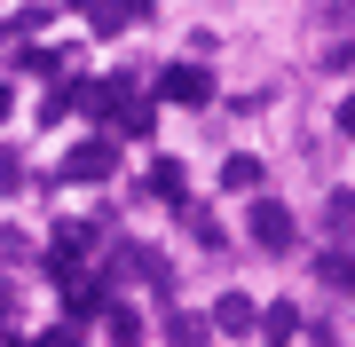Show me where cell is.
I'll return each instance as SVG.
<instances>
[{
  "label": "cell",
  "mask_w": 355,
  "mask_h": 347,
  "mask_svg": "<svg viewBox=\"0 0 355 347\" xmlns=\"http://www.w3.org/2000/svg\"><path fill=\"white\" fill-rule=\"evenodd\" d=\"M87 244H95L87 221H64V229H55V244H48V276H55V284H71L79 269H87Z\"/></svg>",
  "instance_id": "7a4b0ae2"
},
{
  "label": "cell",
  "mask_w": 355,
  "mask_h": 347,
  "mask_svg": "<svg viewBox=\"0 0 355 347\" xmlns=\"http://www.w3.org/2000/svg\"><path fill=\"white\" fill-rule=\"evenodd\" d=\"M119 174V142L111 134H87V142H71V158H64V181H111Z\"/></svg>",
  "instance_id": "6da1fadb"
},
{
  "label": "cell",
  "mask_w": 355,
  "mask_h": 347,
  "mask_svg": "<svg viewBox=\"0 0 355 347\" xmlns=\"http://www.w3.org/2000/svg\"><path fill=\"white\" fill-rule=\"evenodd\" d=\"M245 229H253L261 253H284V244H292V206H277V197H253V221H245Z\"/></svg>",
  "instance_id": "3957f363"
},
{
  "label": "cell",
  "mask_w": 355,
  "mask_h": 347,
  "mask_svg": "<svg viewBox=\"0 0 355 347\" xmlns=\"http://www.w3.org/2000/svg\"><path fill=\"white\" fill-rule=\"evenodd\" d=\"M150 118H158L150 103H127V111L111 118V142H142V134H150Z\"/></svg>",
  "instance_id": "52a82bcc"
},
{
  "label": "cell",
  "mask_w": 355,
  "mask_h": 347,
  "mask_svg": "<svg viewBox=\"0 0 355 347\" xmlns=\"http://www.w3.org/2000/svg\"><path fill=\"white\" fill-rule=\"evenodd\" d=\"M135 16H142V8H87V24H95V32H127Z\"/></svg>",
  "instance_id": "4fadbf2b"
},
{
  "label": "cell",
  "mask_w": 355,
  "mask_h": 347,
  "mask_svg": "<svg viewBox=\"0 0 355 347\" xmlns=\"http://www.w3.org/2000/svg\"><path fill=\"white\" fill-rule=\"evenodd\" d=\"M324 229H340V237L355 229V190H331L324 197Z\"/></svg>",
  "instance_id": "9c48e42d"
},
{
  "label": "cell",
  "mask_w": 355,
  "mask_h": 347,
  "mask_svg": "<svg viewBox=\"0 0 355 347\" xmlns=\"http://www.w3.org/2000/svg\"><path fill=\"white\" fill-rule=\"evenodd\" d=\"M316 276L331 284V292H355V260H347V253H324V260H316Z\"/></svg>",
  "instance_id": "ba28073f"
},
{
  "label": "cell",
  "mask_w": 355,
  "mask_h": 347,
  "mask_svg": "<svg viewBox=\"0 0 355 347\" xmlns=\"http://www.w3.org/2000/svg\"><path fill=\"white\" fill-rule=\"evenodd\" d=\"M214 323H221V332H261V308H253L245 292H221V300H214Z\"/></svg>",
  "instance_id": "5b68a950"
},
{
  "label": "cell",
  "mask_w": 355,
  "mask_h": 347,
  "mask_svg": "<svg viewBox=\"0 0 355 347\" xmlns=\"http://www.w3.org/2000/svg\"><path fill=\"white\" fill-rule=\"evenodd\" d=\"M0 323H16V292H8V276H0Z\"/></svg>",
  "instance_id": "e0dca14e"
},
{
  "label": "cell",
  "mask_w": 355,
  "mask_h": 347,
  "mask_svg": "<svg viewBox=\"0 0 355 347\" xmlns=\"http://www.w3.org/2000/svg\"><path fill=\"white\" fill-rule=\"evenodd\" d=\"M150 190L166 197V206H190V197H182V166H174V158H166V166L150 174Z\"/></svg>",
  "instance_id": "8fae6325"
},
{
  "label": "cell",
  "mask_w": 355,
  "mask_h": 347,
  "mask_svg": "<svg viewBox=\"0 0 355 347\" xmlns=\"http://www.w3.org/2000/svg\"><path fill=\"white\" fill-rule=\"evenodd\" d=\"M32 347H87V332H79V323H55V332H40Z\"/></svg>",
  "instance_id": "9a60e30c"
},
{
  "label": "cell",
  "mask_w": 355,
  "mask_h": 347,
  "mask_svg": "<svg viewBox=\"0 0 355 347\" xmlns=\"http://www.w3.org/2000/svg\"><path fill=\"white\" fill-rule=\"evenodd\" d=\"M16 71H40V79H48V71H64V55H48V48H24V55H16Z\"/></svg>",
  "instance_id": "5bb4252c"
},
{
  "label": "cell",
  "mask_w": 355,
  "mask_h": 347,
  "mask_svg": "<svg viewBox=\"0 0 355 347\" xmlns=\"http://www.w3.org/2000/svg\"><path fill=\"white\" fill-rule=\"evenodd\" d=\"M340 134L355 142V95H347V103H340Z\"/></svg>",
  "instance_id": "ac0fdd59"
},
{
  "label": "cell",
  "mask_w": 355,
  "mask_h": 347,
  "mask_svg": "<svg viewBox=\"0 0 355 347\" xmlns=\"http://www.w3.org/2000/svg\"><path fill=\"white\" fill-rule=\"evenodd\" d=\"M8 111H16V95H8V79H0V118H8Z\"/></svg>",
  "instance_id": "d6986e66"
},
{
  "label": "cell",
  "mask_w": 355,
  "mask_h": 347,
  "mask_svg": "<svg viewBox=\"0 0 355 347\" xmlns=\"http://www.w3.org/2000/svg\"><path fill=\"white\" fill-rule=\"evenodd\" d=\"M221 190H253V197H261V158H253V150L221 158Z\"/></svg>",
  "instance_id": "8992f818"
},
{
  "label": "cell",
  "mask_w": 355,
  "mask_h": 347,
  "mask_svg": "<svg viewBox=\"0 0 355 347\" xmlns=\"http://www.w3.org/2000/svg\"><path fill=\"white\" fill-rule=\"evenodd\" d=\"M16 181H24V158H16V150H0V190H16Z\"/></svg>",
  "instance_id": "2e32d148"
},
{
  "label": "cell",
  "mask_w": 355,
  "mask_h": 347,
  "mask_svg": "<svg viewBox=\"0 0 355 347\" xmlns=\"http://www.w3.org/2000/svg\"><path fill=\"white\" fill-rule=\"evenodd\" d=\"M182 221H190V237H198V244H221V221L205 213V206H182Z\"/></svg>",
  "instance_id": "7c38bea8"
},
{
  "label": "cell",
  "mask_w": 355,
  "mask_h": 347,
  "mask_svg": "<svg viewBox=\"0 0 355 347\" xmlns=\"http://www.w3.org/2000/svg\"><path fill=\"white\" fill-rule=\"evenodd\" d=\"M0 32H8V24H0Z\"/></svg>",
  "instance_id": "ffe728a7"
},
{
  "label": "cell",
  "mask_w": 355,
  "mask_h": 347,
  "mask_svg": "<svg viewBox=\"0 0 355 347\" xmlns=\"http://www.w3.org/2000/svg\"><path fill=\"white\" fill-rule=\"evenodd\" d=\"M158 95H166V103H205V95H214V71H205V64H166L158 71Z\"/></svg>",
  "instance_id": "277c9868"
},
{
  "label": "cell",
  "mask_w": 355,
  "mask_h": 347,
  "mask_svg": "<svg viewBox=\"0 0 355 347\" xmlns=\"http://www.w3.org/2000/svg\"><path fill=\"white\" fill-rule=\"evenodd\" d=\"M292 332H300V316H292V308H268V316H261V339H268V347H284Z\"/></svg>",
  "instance_id": "30bf717a"
}]
</instances>
